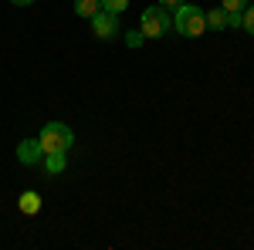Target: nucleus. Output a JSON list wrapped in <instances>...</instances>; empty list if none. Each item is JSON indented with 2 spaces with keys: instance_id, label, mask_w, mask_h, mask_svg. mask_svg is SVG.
Instances as JSON below:
<instances>
[{
  "instance_id": "f257e3e1",
  "label": "nucleus",
  "mask_w": 254,
  "mask_h": 250,
  "mask_svg": "<svg viewBox=\"0 0 254 250\" xmlns=\"http://www.w3.org/2000/svg\"><path fill=\"white\" fill-rule=\"evenodd\" d=\"M173 31L180 38H200L207 31V10H200L193 3H183L173 10Z\"/></svg>"
},
{
  "instance_id": "f03ea898",
  "label": "nucleus",
  "mask_w": 254,
  "mask_h": 250,
  "mask_svg": "<svg viewBox=\"0 0 254 250\" xmlns=\"http://www.w3.org/2000/svg\"><path fill=\"white\" fill-rule=\"evenodd\" d=\"M139 31H142V38H166L170 31H173V17H170V10H163L159 3L153 7H146L142 10V17H139Z\"/></svg>"
},
{
  "instance_id": "7ed1b4c3",
  "label": "nucleus",
  "mask_w": 254,
  "mask_h": 250,
  "mask_svg": "<svg viewBox=\"0 0 254 250\" xmlns=\"http://www.w3.org/2000/svg\"><path fill=\"white\" fill-rule=\"evenodd\" d=\"M38 139H41V146H44V152H68L75 146V132L64 122H48Z\"/></svg>"
},
{
  "instance_id": "20e7f679",
  "label": "nucleus",
  "mask_w": 254,
  "mask_h": 250,
  "mask_svg": "<svg viewBox=\"0 0 254 250\" xmlns=\"http://www.w3.org/2000/svg\"><path fill=\"white\" fill-rule=\"evenodd\" d=\"M92 34H95L98 41H112L119 34V17L109 14V10H98L95 17H92Z\"/></svg>"
},
{
  "instance_id": "39448f33",
  "label": "nucleus",
  "mask_w": 254,
  "mask_h": 250,
  "mask_svg": "<svg viewBox=\"0 0 254 250\" xmlns=\"http://www.w3.org/2000/svg\"><path fill=\"white\" fill-rule=\"evenodd\" d=\"M44 159V146H41V139H24L17 146V162L20 166H34Z\"/></svg>"
},
{
  "instance_id": "423d86ee",
  "label": "nucleus",
  "mask_w": 254,
  "mask_h": 250,
  "mask_svg": "<svg viewBox=\"0 0 254 250\" xmlns=\"http://www.w3.org/2000/svg\"><path fill=\"white\" fill-rule=\"evenodd\" d=\"M17 206H20V213H27V216H34V213L41 210V196H38L34 190L20 193V203H17Z\"/></svg>"
},
{
  "instance_id": "0eeeda50",
  "label": "nucleus",
  "mask_w": 254,
  "mask_h": 250,
  "mask_svg": "<svg viewBox=\"0 0 254 250\" xmlns=\"http://www.w3.org/2000/svg\"><path fill=\"white\" fill-rule=\"evenodd\" d=\"M64 166H68V159H64V152H44V169L51 176L64 173Z\"/></svg>"
},
{
  "instance_id": "6e6552de",
  "label": "nucleus",
  "mask_w": 254,
  "mask_h": 250,
  "mask_svg": "<svg viewBox=\"0 0 254 250\" xmlns=\"http://www.w3.org/2000/svg\"><path fill=\"white\" fill-rule=\"evenodd\" d=\"M98 10H102V3H98V0H75V14L85 17V20H92Z\"/></svg>"
},
{
  "instance_id": "1a4fd4ad",
  "label": "nucleus",
  "mask_w": 254,
  "mask_h": 250,
  "mask_svg": "<svg viewBox=\"0 0 254 250\" xmlns=\"http://www.w3.org/2000/svg\"><path fill=\"white\" fill-rule=\"evenodd\" d=\"M207 27H214V31H224V27H227V10H224V7H220V10H207Z\"/></svg>"
},
{
  "instance_id": "9d476101",
  "label": "nucleus",
  "mask_w": 254,
  "mask_h": 250,
  "mask_svg": "<svg viewBox=\"0 0 254 250\" xmlns=\"http://www.w3.org/2000/svg\"><path fill=\"white\" fill-rule=\"evenodd\" d=\"M102 3V10H109V14H122V10H129V0H98Z\"/></svg>"
},
{
  "instance_id": "9b49d317",
  "label": "nucleus",
  "mask_w": 254,
  "mask_h": 250,
  "mask_svg": "<svg viewBox=\"0 0 254 250\" xmlns=\"http://www.w3.org/2000/svg\"><path fill=\"white\" fill-rule=\"evenodd\" d=\"M220 7H224L227 14H241V10L248 7V0H220Z\"/></svg>"
},
{
  "instance_id": "f8f14e48",
  "label": "nucleus",
  "mask_w": 254,
  "mask_h": 250,
  "mask_svg": "<svg viewBox=\"0 0 254 250\" xmlns=\"http://www.w3.org/2000/svg\"><path fill=\"white\" fill-rule=\"evenodd\" d=\"M241 27L254 38V3H251V7H244V24H241Z\"/></svg>"
},
{
  "instance_id": "ddd939ff",
  "label": "nucleus",
  "mask_w": 254,
  "mask_h": 250,
  "mask_svg": "<svg viewBox=\"0 0 254 250\" xmlns=\"http://www.w3.org/2000/svg\"><path fill=\"white\" fill-rule=\"evenodd\" d=\"M126 44H129V48H142V44H146L142 31H129V34H126Z\"/></svg>"
},
{
  "instance_id": "4468645a",
  "label": "nucleus",
  "mask_w": 254,
  "mask_h": 250,
  "mask_svg": "<svg viewBox=\"0 0 254 250\" xmlns=\"http://www.w3.org/2000/svg\"><path fill=\"white\" fill-rule=\"evenodd\" d=\"M183 3H187V0H159V7H163V10H170V14H173L176 7H183Z\"/></svg>"
},
{
  "instance_id": "2eb2a0df",
  "label": "nucleus",
  "mask_w": 254,
  "mask_h": 250,
  "mask_svg": "<svg viewBox=\"0 0 254 250\" xmlns=\"http://www.w3.org/2000/svg\"><path fill=\"white\" fill-rule=\"evenodd\" d=\"M244 24V10L241 14H227V27H241Z\"/></svg>"
},
{
  "instance_id": "dca6fc26",
  "label": "nucleus",
  "mask_w": 254,
  "mask_h": 250,
  "mask_svg": "<svg viewBox=\"0 0 254 250\" xmlns=\"http://www.w3.org/2000/svg\"><path fill=\"white\" fill-rule=\"evenodd\" d=\"M10 3H17V7H27V3H34V0H10Z\"/></svg>"
}]
</instances>
